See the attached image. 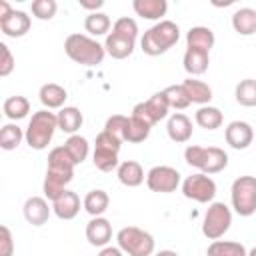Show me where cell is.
Masks as SVG:
<instances>
[{
    "mask_svg": "<svg viewBox=\"0 0 256 256\" xmlns=\"http://www.w3.org/2000/svg\"><path fill=\"white\" fill-rule=\"evenodd\" d=\"M74 166L76 164H74V160L70 158V154L66 152L64 146H56V148L50 150L46 176H44V184H42L44 196L48 200L54 202L66 190V186L74 178Z\"/></svg>",
    "mask_w": 256,
    "mask_h": 256,
    "instance_id": "cell-1",
    "label": "cell"
},
{
    "mask_svg": "<svg viewBox=\"0 0 256 256\" xmlns=\"http://www.w3.org/2000/svg\"><path fill=\"white\" fill-rule=\"evenodd\" d=\"M180 38V28L172 20H160L150 30L144 32L140 40V48L148 56H160L168 52Z\"/></svg>",
    "mask_w": 256,
    "mask_h": 256,
    "instance_id": "cell-2",
    "label": "cell"
},
{
    "mask_svg": "<svg viewBox=\"0 0 256 256\" xmlns=\"http://www.w3.org/2000/svg\"><path fill=\"white\" fill-rule=\"evenodd\" d=\"M64 52L70 60L82 66H96L104 60V46L86 34H70L64 40Z\"/></svg>",
    "mask_w": 256,
    "mask_h": 256,
    "instance_id": "cell-3",
    "label": "cell"
},
{
    "mask_svg": "<svg viewBox=\"0 0 256 256\" xmlns=\"http://www.w3.org/2000/svg\"><path fill=\"white\" fill-rule=\"evenodd\" d=\"M56 128H58V116L54 112L42 108V110L34 112L32 118L28 120L24 140L32 150H44L52 142Z\"/></svg>",
    "mask_w": 256,
    "mask_h": 256,
    "instance_id": "cell-4",
    "label": "cell"
},
{
    "mask_svg": "<svg viewBox=\"0 0 256 256\" xmlns=\"http://www.w3.org/2000/svg\"><path fill=\"white\" fill-rule=\"evenodd\" d=\"M186 164L198 168L204 174H218L228 166V154L218 146H196L190 144L184 150Z\"/></svg>",
    "mask_w": 256,
    "mask_h": 256,
    "instance_id": "cell-5",
    "label": "cell"
},
{
    "mask_svg": "<svg viewBox=\"0 0 256 256\" xmlns=\"http://www.w3.org/2000/svg\"><path fill=\"white\" fill-rule=\"evenodd\" d=\"M118 248L128 256H152L154 254V236L138 226H124L116 234Z\"/></svg>",
    "mask_w": 256,
    "mask_h": 256,
    "instance_id": "cell-6",
    "label": "cell"
},
{
    "mask_svg": "<svg viewBox=\"0 0 256 256\" xmlns=\"http://www.w3.org/2000/svg\"><path fill=\"white\" fill-rule=\"evenodd\" d=\"M120 146H122V140H118L110 132L102 130L94 142V154H92L94 166L102 172H112L114 168H118L120 166V162H118Z\"/></svg>",
    "mask_w": 256,
    "mask_h": 256,
    "instance_id": "cell-7",
    "label": "cell"
},
{
    "mask_svg": "<svg viewBox=\"0 0 256 256\" xmlns=\"http://www.w3.org/2000/svg\"><path fill=\"white\" fill-rule=\"evenodd\" d=\"M232 208L240 216H252L256 212V176H240L230 188Z\"/></svg>",
    "mask_w": 256,
    "mask_h": 256,
    "instance_id": "cell-8",
    "label": "cell"
},
{
    "mask_svg": "<svg viewBox=\"0 0 256 256\" xmlns=\"http://www.w3.org/2000/svg\"><path fill=\"white\" fill-rule=\"evenodd\" d=\"M232 224V212L224 202H210L208 210L204 212L202 220V234L208 240H218L222 238Z\"/></svg>",
    "mask_w": 256,
    "mask_h": 256,
    "instance_id": "cell-9",
    "label": "cell"
},
{
    "mask_svg": "<svg viewBox=\"0 0 256 256\" xmlns=\"http://www.w3.org/2000/svg\"><path fill=\"white\" fill-rule=\"evenodd\" d=\"M182 194L188 200H194L200 204H210L216 196V182L204 172L186 176L182 182Z\"/></svg>",
    "mask_w": 256,
    "mask_h": 256,
    "instance_id": "cell-10",
    "label": "cell"
},
{
    "mask_svg": "<svg viewBox=\"0 0 256 256\" xmlns=\"http://www.w3.org/2000/svg\"><path fill=\"white\" fill-rule=\"evenodd\" d=\"M168 110H170V104H168V100H166L164 90H160V92L152 94L146 102L136 104V106L132 108V114L138 116V118H142V120H146L150 126H154L156 122H160L162 118L168 116Z\"/></svg>",
    "mask_w": 256,
    "mask_h": 256,
    "instance_id": "cell-11",
    "label": "cell"
},
{
    "mask_svg": "<svg viewBox=\"0 0 256 256\" xmlns=\"http://www.w3.org/2000/svg\"><path fill=\"white\" fill-rule=\"evenodd\" d=\"M146 186L152 192L170 194L180 186V172L172 166H154L146 174Z\"/></svg>",
    "mask_w": 256,
    "mask_h": 256,
    "instance_id": "cell-12",
    "label": "cell"
},
{
    "mask_svg": "<svg viewBox=\"0 0 256 256\" xmlns=\"http://www.w3.org/2000/svg\"><path fill=\"white\" fill-rule=\"evenodd\" d=\"M224 138H226V144L234 150H246L252 140H254V130L248 122L244 120H234L226 126L224 130Z\"/></svg>",
    "mask_w": 256,
    "mask_h": 256,
    "instance_id": "cell-13",
    "label": "cell"
},
{
    "mask_svg": "<svg viewBox=\"0 0 256 256\" xmlns=\"http://www.w3.org/2000/svg\"><path fill=\"white\" fill-rule=\"evenodd\" d=\"M22 210H24L26 222L32 224V226H42V224H46L48 218H50V212H52V208L48 206V200L42 198V196H32V198H28V200L24 202V208H22Z\"/></svg>",
    "mask_w": 256,
    "mask_h": 256,
    "instance_id": "cell-14",
    "label": "cell"
},
{
    "mask_svg": "<svg viewBox=\"0 0 256 256\" xmlns=\"http://www.w3.org/2000/svg\"><path fill=\"white\" fill-rule=\"evenodd\" d=\"M86 240L92 246H108V242L112 240V224L110 220H106L104 216H96L86 224Z\"/></svg>",
    "mask_w": 256,
    "mask_h": 256,
    "instance_id": "cell-15",
    "label": "cell"
},
{
    "mask_svg": "<svg viewBox=\"0 0 256 256\" xmlns=\"http://www.w3.org/2000/svg\"><path fill=\"white\" fill-rule=\"evenodd\" d=\"M166 132H168V138L176 144H184L192 138V120L182 114V112H174L170 118H168V124H166Z\"/></svg>",
    "mask_w": 256,
    "mask_h": 256,
    "instance_id": "cell-16",
    "label": "cell"
},
{
    "mask_svg": "<svg viewBox=\"0 0 256 256\" xmlns=\"http://www.w3.org/2000/svg\"><path fill=\"white\" fill-rule=\"evenodd\" d=\"M52 212L60 220H72L80 212V196L72 190H64L54 202H52Z\"/></svg>",
    "mask_w": 256,
    "mask_h": 256,
    "instance_id": "cell-17",
    "label": "cell"
},
{
    "mask_svg": "<svg viewBox=\"0 0 256 256\" xmlns=\"http://www.w3.org/2000/svg\"><path fill=\"white\" fill-rule=\"evenodd\" d=\"M30 16L22 10H12L10 16L0 20V30L10 38H20L30 30Z\"/></svg>",
    "mask_w": 256,
    "mask_h": 256,
    "instance_id": "cell-18",
    "label": "cell"
},
{
    "mask_svg": "<svg viewBox=\"0 0 256 256\" xmlns=\"http://www.w3.org/2000/svg\"><path fill=\"white\" fill-rule=\"evenodd\" d=\"M134 46H136V40H130L126 36H120L116 32H110L106 36V42H104V50L106 54H110L112 58L116 60H124L128 58L132 52H134Z\"/></svg>",
    "mask_w": 256,
    "mask_h": 256,
    "instance_id": "cell-19",
    "label": "cell"
},
{
    "mask_svg": "<svg viewBox=\"0 0 256 256\" xmlns=\"http://www.w3.org/2000/svg\"><path fill=\"white\" fill-rule=\"evenodd\" d=\"M184 70L194 78V76H200L208 70V64H210V52H204V50H196V48H186L184 52Z\"/></svg>",
    "mask_w": 256,
    "mask_h": 256,
    "instance_id": "cell-20",
    "label": "cell"
},
{
    "mask_svg": "<svg viewBox=\"0 0 256 256\" xmlns=\"http://www.w3.org/2000/svg\"><path fill=\"white\" fill-rule=\"evenodd\" d=\"M116 174H118L120 184H124L128 188H136L144 182V170H142L140 162H136V160L120 162V166L116 168Z\"/></svg>",
    "mask_w": 256,
    "mask_h": 256,
    "instance_id": "cell-21",
    "label": "cell"
},
{
    "mask_svg": "<svg viewBox=\"0 0 256 256\" xmlns=\"http://www.w3.org/2000/svg\"><path fill=\"white\" fill-rule=\"evenodd\" d=\"M214 42H216L214 32L206 26H194L186 32V48H196V50L210 52Z\"/></svg>",
    "mask_w": 256,
    "mask_h": 256,
    "instance_id": "cell-22",
    "label": "cell"
},
{
    "mask_svg": "<svg viewBox=\"0 0 256 256\" xmlns=\"http://www.w3.org/2000/svg\"><path fill=\"white\" fill-rule=\"evenodd\" d=\"M38 98H40V102H42V106L46 110H52V108H64V102H66L68 94L60 84L48 82V84H44L40 88Z\"/></svg>",
    "mask_w": 256,
    "mask_h": 256,
    "instance_id": "cell-23",
    "label": "cell"
},
{
    "mask_svg": "<svg viewBox=\"0 0 256 256\" xmlns=\"http://www.w3.org/2000/svg\"><path fill=\"white\" fill-rule=\"evenodd\" d=\"M182 86H184V90H186V94H188L192 104L206 106L212 100V88L206 82H202V80H196V78L190 76V78H186L182 82Z\"/></svg>",
    "mask_w": 256,
    "mask_h": 256,
    "instance_id": "cell-24",
    "label": "cell"
},
{
    "mask_svg": "<svg viewBox=\"0 0 256 256\" xmlns=\"http://www.w3.org/2000/svg\"><path fill=\"white\" fill-rule=\"evenodd\" d=\"M132 8L138 16L146 20H160L168 10V2L166 0H134Z\"/></svg>",
    "mask_w": 256,
    "mask_h": 256,
    "instance_id": "cell-25",
    "label": "cell"
},
{
    "mask_svg": "<svg viewBox=\"0 0 256 256\" xmlns=\"http://www.w3.org/2000/svg\"><path fill=\"white\" fill-rule=\"evenodd\" d=\"M56 116H58V128L70 136L76 134L84 122V116L76 106H64V108H60V112Z\"/></svg>",
    "mask_w": 256,
    "mask_h": 256,
    "instance_id": "cell-26",
    "label": "cell"
},
{
    "mask_svg": "<svg viewBox=\"0 0 256 256\" xmlns=\"http://www.w3.org/2000/svg\"><path fill=\"white\" fill-rule=\"evenodd\" d=\"M232 28L240 36H252L256 32V10H252V8H238L232 14Z\"/></svg>",
    "mask_w": 256,
    "mask_h": 256,
    "instance_id": "cell-27",
    "label": "cell"
},
{
    "mask_svg": "<svg viewBox=\"0 0 256 256\" xmlns=\"http://www.w3.org/2000/svg\"><path fill=\"white\" fill-rule=\"evenodd\" d=\"M108 204H110V196H108L106 190H100V188L90 190V192L84 196V202H82L84 210H86L92 218L102 216V214L108 210Z\"/></svg>",
    "mask_w": 256,
    "mask_h": 256,
    "instance_id": "cell-28",
    "label": "cell"
},
{
    "mask_svg": "<svg viewBox=\"0 0 256 256\" xmlns=\"http://www.w3.org/2000/svg\"><path fill=\"white\" fill-rule=\"evenodd\" d=\"M194 120H196V124H198L200 128H204V130H216V128L222 126L224 116H222L220 108L206 104V106H200V108L196 110Z\"/></svg>",
    "mask_w": 256,
    "mask_h": 256,
    "instance_id": "cell-29",
    "label": "cell"
},
{
    "mask_svg": "<svg viewBox=\"0 0 256 256\" xmlns=\"http://www.w3.org/2000/svg\"><path fill=\"white\" fill-rule=\"evenodd\" d=\"M150 130H152V126H150L146 120H142V118L130 114L124 140H126V142H132V144H140V142H144V140L150 136Z\"/></svg>",
    "mask_w": 256,
    "mask_h": 256,
    "instance_id": "cell-30",
    "label": "cell"
},
{
    "mask_svg": "<svg viewBox=\"0 0 256 256\" xmlns=\"http://www.w3.org/2000/svg\"><path fill=\"white\" fill-rule=\"evenodd\" d=\"M206 256H248L244 244L234 240H212L206 250Z\"/></svg>",
    "mask_w": 256,
    "mask_h": 256,
    "instance_id": "cell-31",
    "label": "cell"
},
{
    "mask_svg": "<svg viewBox=\"0 0 256 256\" xmlns=\"http://www.w3.org/2000/svg\"><path fill=\"white\" fill-rule=\"evenodd\" d=\"M2 110H4L6 118H10V120H22L30 112V102H28L26 96H10V98L4 100Z\"/></svg>",
    "mask_w": 256,
    "mask_h": 256,
    "instance_id": "cell-32",
    "label": "cell"
},
{
    "mask_svg": "<svg viewBox=\"0 0 256 256\" xmlns=\"http://www.w3.org/2000/svg\"><path fill=\"white\" fill-rule=\"evenodd\" d=\"M64 148H66V152L70 154V158L74 160V164H82V162L86 160V156H88L90 144H88V140H86L84 136L72 134V136L64 142Z\"/></svg>",
    "mask_w": 256,
    "mask_h": 256,
    "instance_id": "cell-33",
    "label": "cell"
},
{
    "mask_svg": "<svg viewBox=\"0 0 256 256\" xmlns=\"http://www.w3.org/2000/svg\"><path fill=\"white\" fill-rule=\"evenodd\" d=\"M234 96H236V102L240 106H246V108H252L256 106V80L254 78H244L236 84V90H234Z\"/></svg>",
    "mask_w": 256,
    "mask_h": 256,
    "instance_id": "cell-34",
    "label": "cell"
},
{
    "mask_svg": "<svg viewBox=\"0 0 256 256\" xmlns=\"http://www.w3.org/2000/svg\"><path fill=\"white\" fill-rule=\"evenodd\" d=\"M84 28L86 32H90L92 36H102V34H110V18L104 12H90L84 18Z\"/></svg>",
    "mask_w": 256,
    "mask_h": 256,
    "instance_id": "cell-35",
    "label": "cell"
},
{
    "mask_svg": "<svg viewBox=\"0 0 256 256\" xmlns=\"http://www.w3.org/2000/svg\"><path fill=\"white\" fill-rule=\"evenodd\" d=\"M22 138H24V132L18 124H6L0 130V148L2 150H14V148H18Z\"/></svg>",
    "mask_w": 256,
    "mask_h": 256,
    "instance_id": "cell-36",
    "label": "cell"
},
{
    "mask_svg": "<svg viewBox=\"0 0 256 256\" xmlns=\"http://www.w3.org/2000/svg\"><path fill=\"white\" fill-rule=\"evenodd\" d=\"M164 94H166V100H168L170 108L184 110V108H188V106L192 104L182 84H172V86H166V88H164Z\"/></svg>",
    "mask_w": 256,
    "mask_h": 256,
    "instance_id": "cell-37",
    "label": "cell"
},
{
    "mask_svg": "<svg viewBox=\"0 0 256 256\" xmlns=\"http://www.w3.org/2000/svg\"><path fill=\"white\" fill-rule=\"evenodd\" d=\"M32 16L38 18V20H52L56 10H58V4L56 0H34L32 2Z\"/></svg>",
    "mask_w": 256,
    "mask_h": 256,
    "instance_id": "cell-38",
    "label": "cell"
},
{
    "mask_svg": "<svg viewBox=\"0 0 256 256\" xmlns=\"http://www.w3.org/2000/svg\"><path fill=\"white\" fill-rule=\"evenodd\" d=\"M112 32H116V34H120V36H126V38H130V40H136V38H138V24H136L134 18L122 16V18H118V20L114 22Z\"/></svg>",
    "mask_w": 256,
    "mask_h": 256,
    "instance_id": "cell-39",
    "label": "cell"
},
{
    "mask_svg": "<svg viewBox=\"0 0 256 256\" xmlns=\"http://www.w3.org/2000/svg\"><path fill=\"white\" fill-rule=\"evenodd\" d=\"M126 126H128V116H122V114H114L106 120L104 124V130L110 132L112 136H116L118 140L124 142V134H126Z\"/></svg>",
    "mask_w": 256,
    "mask_h": 256,
    "instance_id": "cell-40",
    "label": "cell"
},
{
    "mask_svg": "<svg viewBox=\"0 0 256 256\" xmlns=\"http://www.w3.org/2000/svg\"><path fill=\"white\" fill-rule=\"evenodd\" d=\"M12 70H14V56H12L10 48L4 42H0V76L6 78Z\"/></svg>",
    "mask_w": 256,
    "mask_h": 256,
    "instance_id": "cell-41",
    "label": "cell"
},
{
    "mask_svg": "<svg viewBox=\"0 0 256 256\" xmlns=\"http://www.w3.org/2000/svg\"><path fill=\"white\" fill-rule=\"evenodd\" d=\"M14 252V240L8 226H0V256H12Z\"/></svg>",
    "mask_w": 256,
    "mask_h": 256,
    "instance_id": "cell-42",
    "label": "cell"
},
{
    "mask_svg": "<svg viewBox=\"0 0 256 256\" xmlns=\"http://www.w3.org/2000/svg\"><path fill=\"white\" fill-rule=\"evenodd\" d=\"M80 8L84 10H92V12H98L102 6H104V0H78Z\"/></svg>",
    "mask_w": 256,
    "mask_h": 256,
    "instance_id": "cell-43",
    "label": "cell"
},
{
    "mask_svg": "<svg viewBox=\"0 0 256 256\" xmlns=\"http://www.w3.org/2000/svg\"><path fill=\"white\" fill-rule=\"evenodd\" d=\"M98 256H124V252H122L118 246H104V248L98 252Z\"/></svg>",
    "mask_w": 256,
    "mask_h": 256,
    "instance_id": "cell-44",
    "label": "cell"
},
{
    "mask_svg": "<svg viewBox=\"0 0 256 256\" xmlns=\"http://www.w3.org/2000/svg\"><path fill=\"white\" fill-rule=\"evenodd\" d=\"M12 10H14V8H12L6 0H0V20H2V18H6V16H10V14H12Z\"/></svg>",
    "mask_w": 256,
    "mask_h": 256,
    "instance_id": "cell-45",
    "label": "cell"
},
{
    "mask_svg": "<svg viewBox=\"0 0 256 256\" xmlns=\"http://www.w3.org/2000/svg\"><path fill=\"white\" fill-rule=\"evenodd\" d=\"M154 256H178V252H174V250H160Z\"/></svg>",
    "mask_w": 256,
    "mask_h": 256,
    "instance_id": "cell-46",
    "label": "cell"
},
{
    "mask_svg": "<svg viewBox=\"0 0 256 256\" xmlns=\"http://www.w3.org/2000/svg\"><path fill=\"white\" fill-rule=\"evenodd\" d=\"M248 256H256V246H254V248H252V250L248 252Z\"/></svg>",
    "mask_w": 256,
    "mask_h": 256,
    "instance_id": "cell-47",
    "label": "cell"
}]
</instances>
